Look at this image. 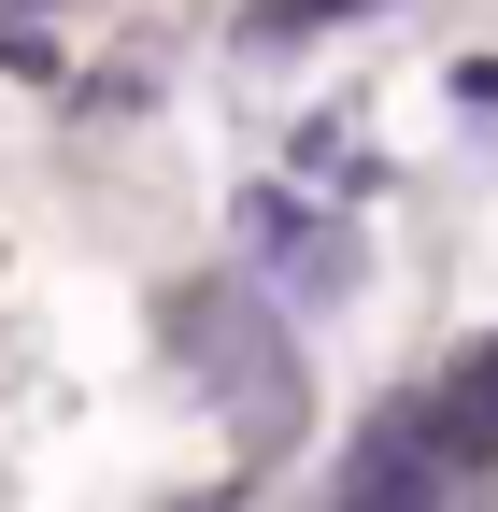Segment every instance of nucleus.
Segmentation results:
<instances>
[{"label":"nucleus","instance_id":"3","mask_svg":"<svg viewBox=\"0 0 498 512\" xmlns=\"http://www.w3.org/2000/svg\"><path fill=\"white\" fill-rule=\"evenodd\" d=\"M456 100H470V114H498V57H470V72H456Z\"/></svg>","mask_w":498,"mask_h":512},{"label":"nucleus","instance_id":"1","mask_svg":"<svg viewBox=\"0 0 498 512\" xmlns=\"http://www.w3.org/2000/svg\"><path fill=\"white\" fill-rule=\"evenodd\" d=\"M242 256H257V299H285V313H328L370 285V242L299 185H242Z\"/></svg>","mask_w":498,"mask_h":512},{"label":"nucleus","instance_id":"2","mask_svg":"<svg viewBox=\"0 0 498 512\" xmlns=\"http://www.w3.org/2000/svg\"><path fill=\"white\" fill-rule=\"evenodd\" d=\"M342 15H385V0H257L242 29H257V43H299V29H342Z\"/></svg>","mask_w":498,"mask_h":512}]
</instances>
